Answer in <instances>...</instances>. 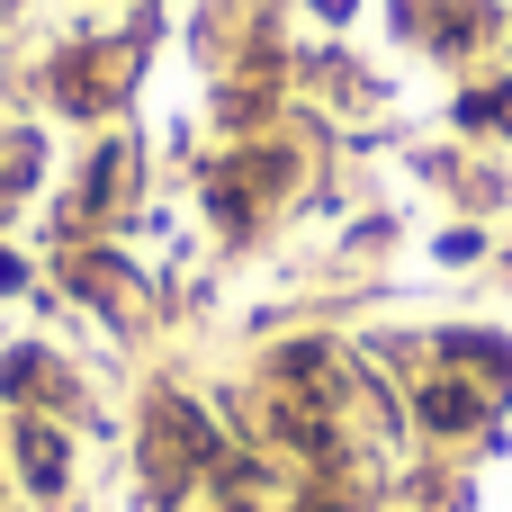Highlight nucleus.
Listing matches in <instances>:
<instances>
[{
  "label": "nucleus",
  "instance_id": "1",
  "mask_svg": "<svg viewBox=\"0 0 512 512\" xmlns=\"http://www.w3.org/2000/svg\"><path fill=\"white\" fill-rule=\"evenodd\" d=\"M18 459H27V477H36V486H63V441H54V432H27V441H18Z\"/></svg>",
  "mask_w": 512,
  "mask_h": 512
},
{
  "label": "nucleus",
  "instance_id": "2",
  "mask_svg": "<svg viewBox=\"0 0 512 512\" xmlns=\"http://www.w3.org/2000/svg\"><path fill=\"white\" fill-rule=\"evenodd\" d=\"M432 423H477V405L459 387H432Z\"/></svg>",
  "mask_w": 512,
  "mask_h": 512
},
{
  "label": "nucleus",
  "instance_id": "3",
  "mask_svg": "<svg viewBox=\"0 0 512 512\" xmlns=\"http://www.w3.org/2000/svg\"><path fill=\"white\" fill-rule=\"evenodd\" d=\"M0 288H18V261H9V252H0Z\"/></svg>",
  "mask_w": 512,
  "mask_h": 512
}]
</instances>
